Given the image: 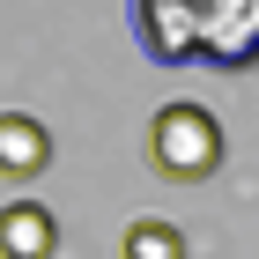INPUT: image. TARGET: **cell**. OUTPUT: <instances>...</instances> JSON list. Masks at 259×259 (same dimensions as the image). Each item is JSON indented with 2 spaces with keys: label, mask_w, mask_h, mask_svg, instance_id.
<instances>
[{
  "label": "cell",
  "mask_w": 259,
  "mask_h": 259,
  "mask_svg": "<svg viewBox=\"0 0 259 259\" xmlns=\"http://www.w3.org/2000/svg\"><path fill=\"white\" fill-rule=\"evenodd\" d=\"M156 67H259V0H134Z\"/></svg>",
  "instance_id": "cell-1"
},
{
  "label": "cell",
  "mask_w": 259,
  "mask_h": 259,
  "mask_svg": "<svg viewBox=\"0 0 259 259\" xmlns=\"http://www.w3.org/2000/svg\"><path fill=\"white\" fill-rule=\"evenodd\" d=\"M148 163H156L170 185H200L222 170V119L207 111V104L178 97L163 104L156 119H148Z\"/></svg>",
  "instance_id": "cell-2"
},
{
  "label": "cell",
  "mask_w": 259,
  "mask_h": 259,
  "mask_svg": "<svg viewBox=\"0 0 259 259\" xmlns=\"http://www.w3.org/2000/svg\"><path fill=\"white\" fill-rule=\"evenodd\" d=\"M60 252V222L37 200H8L0 207V259H52Z\"/></svg>",
  "instance_id": "cell-3"
},
{
  "label": "cell",
  "mask_w": 259,
  "mask_h": 259,
  "mask_svg": "<svg viewBox=\"0 0 259 259\" xmlns=\"http://www.w3.org/2000/svg\"><path fill=\"white\" fill-rule=\"evenodd\" d=\"M52 163V134L30 111H0V178H37Z\"/></svg>",
  "instance_id": "cell-4"
},
{
  "label": "cell",
  "mask_w": 259,
  "mask_h": 259,
  "mask_svg": "<svg viewBox=\"0 0 259 259\" xmlns=\"http://www.w3.org/2000/svg\"><path fill=\"white\" fill-rule=\"evenodd\" d=\"M119 259H185V237H178V222H163V215H141V222H126V237H119Z\"/></svg>",
  "instance_id": "cell-5"
}]
</instances>
